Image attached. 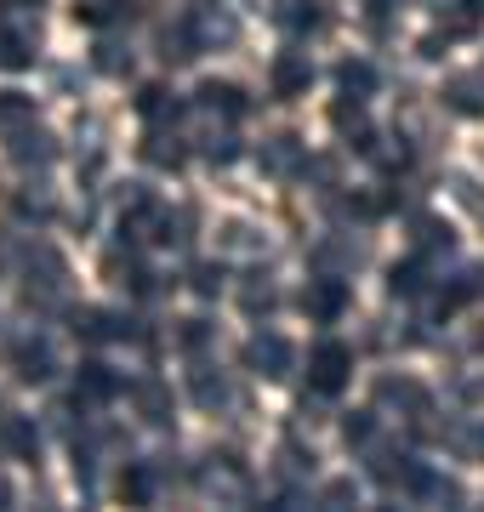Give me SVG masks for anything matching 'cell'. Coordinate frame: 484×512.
Here are the masks:
<instances>
[{"instance_id": "6da1fadb", "label": "cell", "mask_w": 484, "mask_h": 512, "mask_svg": "<svg viewBox=\"0 0 484 512\" xmlns=\"http://www.w3.org/2000/svg\"><path fill=\"white\" fill-rule=\"evenodd\" d=\"M348 370H354V353L342 348V342H319V348L308 353V382H314L319 393H342V387H348Z\"/></svg>"}, {"instance_id": "7a4b0ae2", "label": "cell", "mask_w": 484, "mask_h": 512, "mask_svg": "<svg viewBox=\"0 0 484 512\" xmlns=\"http://www.w3.org/2000/svg\"><path fill=\"white\" fill-rule=\"evenodd\" d=\"M291 359H297L291 342L274 336V330H268V336H251V348H245V365L257 370V376H268V382H285V376H291Z\"/></svg>"}, {"instance_id": "3957f363", "label": "cell", "mask_w": 484, "mask_h": 512, "mask_svg": "<svg viewBox=\"0 0 484 512\" xmlns=\"http://www.w3.org/2000/svg\"><path fill=\"white\" fill-rule=\"evenodd\" d=\"M342 308H348V285L342 279H308V291H302V313L308 319H319V325H331V319H342Z\"/></svg>"}, {"instance_id": "277c9868", "label": "cell", "mask_w": 484, "mask_h": 512, "mask_svg": "<svg viewBox=\"0 0 484 512\" xmlns=\"http://www.w3.org/2000/svg\"><path fill=\"white\" fill-rule=\"evenodd\" d=\"M331 126L342 131L359 154H376V131L365 126V97H342V103H331Z\"/></svg>"}, {"instance_id": "5b68a950", "label": "cell", "mask_w": 484, "mask_h": 512, "mask_svg": "<svg viewBox=\"0 0 484 512\" xmlns=\"http://www.w3.org/2000/svg\"><path fill=\"white\" fill-rule=\"evenodd\" d=\"M268 80H274V97H302L314 86V63H308V52H280Z\"/></svg>"}, {"instance_id": "8992f818", "label": "cell", "mask_w": 484, "mask_h": 512, "mask_svg": "<svg viewBox=\"0 0 484 512\" xmlns=\"http://www.w3.org/2000/svg\"><path fill=\"white\" fill-rule=\"evenodd\" d=\"M200 490L205 495H228V501H245V467H234V456H211L200 467Z\"/></svg>"}, {"instance_id": "52a82bcc", "label": "cell", "mask_w": 484, "mask_h": 512, "mask_svg": "<svg viewBox=\"0 0 484 512\" xmlns=\"http://www.w3.org/2000/svg\"><path fill=\"white\" fill-rule=\"evenodd\" d=\"M376 399L393 404V410H405V416H428V410H433L428 387L410 382V376H382V382H376Z\"/></svg>"}, {"instance_id": "ba28073f", "label": "cell", "mask_w": 484, "mask_h": 512, "mask_svg": "<svg viewBox=\"0 0 484 512\" xmlns=\"http://www.w3.org/2000/svg\"><path fill=\"white\" fill-rule=\"evenodd\" d=\"M200 109L205 114H223V120H240L245 114V92L234 80H205L200 86Z\"/></svg>"}, {"instance_id": "9c48e42d", "label": "cell", "mask_w": 484, "mask_h": 512, "mask_svg": "<svg viewBox=\"0 0 484 512\" xmlns=\"http://www.w3.org/2000/svg\"><path fill=\"white\" fill-rule=\"evenodd\" d=\"M75 336L80 342H109V336H126V319L109 308H75Z\"/></svg>"}, {"instance_id": "30bf717a", "label": "cell", "mask_w": 484, "mask_h": 512, "mask_svg": "<svg viewBox=\"0 0 484 512\" xmlns=\"http://www.w3.org/2000/svg\"><path fill=\"white\" fill-rule=\"evenodd\" d=\"M12 365H18V376L23 382H52V348L46 342H23L18 353H12Z\"/></svg>"}, {"instance_id": "8fae6325", "label": "cell", "mask_w": 484, "mask_h": 512, "mask_svg": "<svg viewBox=\"0 0 484 512\" xmlns=\"http://www.w3.org/2000/svg\"><path fill=\"white\" fill-rule=\"evenodd\" d=\"M297 165H302V143H297V137H274V143L262 148V171H268V177H291Z\"/></svg>"}, {"instance_id": "7c38bea8", "label": "cell", "mask_w": 484, "mask_h": 512, "mask_svg": "<svg viewBox=\"0 0 484 512\" xmlns=\"http://www.w3.org/2000/svg\"><path fill=\"white\" fill-rule=\"evenodd\" d=\"M137 114H143L149 126H166V120H177V114H183V103H177L166 86H143V97H137Z\"/></svg>"}, {"instance_id": "4fadbf2b", "label": "cell", "mask_w": 484, "mask_h": 512, "mask_svg": "<svg viewBox=\"0 0 484 512\" xmlns=\"http://www.w3.org/2000/svg\"><path fill=\"white\" fill-rule=\"evenodd\" d=\"M445 103L456 114H484V86L473 74H456V80H445Z\"/></svg>"}, {"instance_id": "5bb4252c", "label": "cell", "mask_w": 484, "mask_h": 512, "mask_svg": "<svg viewBox=\"0 0 484 512\" xmlns=\"http://www.w3.org/2000/svg\"><path fill=\"white\" fill-rule=\"evenodd\" d=\"M120 501H126V507H149L154 501V473L143 461H131L126 473H120Z\"/></svg>"}, {"instance_id": "9a60e30c", "label": "cell", "mask_w": 484, "mask_h": 512, "mask_svg": "<svg viewBox=\"0 0 484 512\" xmlns=\"http://www.w3.org/2000/svg\"><path fill=\"white\" fill-rule=\"evenodd\" d=\"M80 393L103 404V399H114V393H120V376H114L109 365H97V359H92V365H80Z\"/></svg>"}, {"instance_id": "2e32d148", "label": "cell", "mask_w": 484, "mask_h": 512, "mask_svg": "<svg viewBox=\"0 0 484 512\" xmlns=\"http://www.w3.org/2000/svg\"><path fill=\"white\" fill-rule=\"evenodd\" d=\"M52 154H57V143L46 137V131H18V137H12V160H18V165H29V160L46 165Z\"/></svg>"}, {"instance_id": "e0dca14e", "label": "cell", "mask_w": 484, "mask_h": 512, "mask_svg": "<svg viewBox=\"0 0 484 512\" xmlns=\"http://www.w3.org/2000/svg\"><path fill=\"white\" fill-rule=\"evenodd\" d=\"M6 450H12V456H23V461L40 450V433H35V421H29V416H12V421H6Z\"/></svg>"}, {"instance_id": "ac0fdd59", "label": "cell", "mask_w": 484, "mask_h": 512, "mask_svg": "<svg viewBox=\"0 0 484 512\" xmlns=\"http://www.w3.org/2000/svg\"><path fill=\"white\" fill-rule=\"evenodd\" d=\"M422 285H428V268H422V262H393L388 268V291L393 296H416Z\"/></svg>"}, {"instance_id": "d6986e66", "label": "cell", "mask_w": 484, "mask_h": 512, "mask_svg": "<svg viewBox=\"0 0 484 512\" xmlns=\"http://www.w3.org/2000/svg\"><path fill=\"white\" fill-rule=\"evenodd\" d=\"M137 410H143V421H171V393L160 382H143L137 387Z\"/></svg>"}, {"instance_id": "ffe728a7", "label": "cell", "mask_w": 484, "mask_h": 512, "mask_svg": "<svg viewBox=\"0 0 484 512\" xmlns=\"http://www.w3.org/2000/svg\"><path fill=\"white\" fill-rule=\"evenodd\" d=\"M336 80H342V92H348V97H371L376 92V69H371V63H342Z\"/></svg>"}, {"instance_id": "44dd1931", "label": "cell", "mask_w": 484, "mask_h": 512, "mask_svg": "<svg viewBox=\"0 0 484 512\" xmlns=\"http://www.w3.org/2000/svg\"><path fill=\"white\" fill-rule=\"evenodd\" d=\"M23 120H35V97H23V92H0V131L23 126Z\"/></svg>"}, {"instance_id": "7402d4cb", "label": "cell", "mask_w": 484, "mask_h": 512, "mask_svg": "<svg viewBox=\"0 0 484 512\" xmlns=\"http://www.w3.org/2000/svg\"><path fill=\"white\" fill-rule=\"evenodd\" d=\"M416 245H422V251H450V245H456V234H450L439 217H416Z\"/></svg>"}, {"instance_id": "603a6c76", "label": "cell", "mask_w": 484, "mask_h": 512, "mask_svg": "<svg viewBox=\"0 0 484 512\" xmlns=\"http://www.w3.org/2000/svg\"><path fill=\"white\" fill-rule=\"evenodd\" d=\"M143 160H149V165H171V171H177V165H183V148H177V137H160V131H154L149 143H143Z\"/></svg>"}, {"instance_id": "cb8c5ba5", "label": "cell", "mask_w": 484, "mask_h": 512, "mask_svg": "<svg viewBox=\"0 0 484 512\" xmlns=\"http://www.w3.org/2000/svg\"><path fill=\"white\" fill-rule=\"evenodd\" d=\"M240 308L245 313H268V308H274V285H268L262 274H251V279H245V291H240Z\"/></svg>"}, {"instance_id": "d4e9b609", "label": "cell", "mask_w": 484, "mask_h": 512, "mask_svg": "<svg viewBox=\"0 0 484 512\" xmlns=\"http://www.w3.org/2000/svg\"><path fill=\"white\" fill-rule=\"evenodd\" d=\"M439 29L445 35H473L479 29V6H450V12H439Z\"/></svg>"}, {"instance_id": "484cf974", "label": "cell", "mask_w": 484, "mask_h": 512, "mask_svg": "<svg viewBox=\"0 0 484 512\" xmlns=\"http://www.w3.org/2000/svg\"><path fill=\"white\" fill-rule=\"evenodd\" d=\"M120 6H126V0H80V6H75V18H80V23H92V29H97V23L120 18Z\"/></svg>"}, {"instance_id": "4316f807", "label": "cell", "mask_w": 484, "mask_h": 512, "mask_svg": "<svg viewBox=\"0 0 484 512\" xmlns=\"http://www.w3.org/2000/svg\"><path fill=\"white\" fill-rule=\"evenodd\" d=\"M194 46H200V40H194V23H183V29H177V35H166V63H188V57H194Z\"/></svg>"}, {"instance_id": "83f0119b", "label": "cell", "mask_w": 484, "mask_h": 512, "mask_svg": "<svg viewBox=\"0 0 484 512\" xmlns=\"http://www.w3.org/2000/svg\"><path fill=\"white\" fill-rule=\"evenodd\" d=\"M194 399L211 410V404H223L228 399V387H223V376H211V370H194Z\"/></svg>"}, {"instance_id": "f1b7e54d", "label": "cell", "mask_w": 484, "mask_h": 512, "mask_svg": "<svg viewBox=\"0 0 484 512\" xmlns=\"http://www.w3.org/2000/svg\"><path fill=\"white\" fill-rule=\"evenodd\" d=\"M29 35H0V63H6V69H29Z\"/></svg>"}, {"instance_id": "f546056e", "label": "cell", "mask_w": 484, "mask_h": 512, "mask_svg": "<svg viewBox=\"0 0 484 512\" xmlns=\"http://www.w3.org/2000/svg\"><path fill=\"white\" fill-rule=\"evenodd\" d=\"M188 285H194V296H217L223 291V268H217V262H200V268L188 274Z\"/></svg>"}, {"instance_id": "4dcf8cb0", "label": "cell", "mask_w": 484, "mask_h": 512, "mask_svg": "<svg viewBox=\"0 0 484 512\" xmlns=\"http://www.w3.org/2000/svg\"><path fill=\"white\" fill-rule=\"evenodd\" d=\"M371 433H376L371 410H348V416H342V439H348V444H365Z\"/></svg>"}, {"instance_id": "1f68e13d", "label": "cell", "mask_w": 484, "mask_h": 512, "mask_svg": "<svg viewBox=\"0 0 484 512\" xmlns=\"http://www.w3.org/2000/svg\"><path fill=\"white\" fill-rule=\"evenodd\" d=\"M97 69H103V74H126L131 69V52L120 57V46H97Z\"/></svg>"}, {"instance_id": "d6a6232c", "label": "cell", "mask_w": 484, "mask_h": 512, "mask_svg": "<svg viewBox=\"0 0 484 512\" xmlns=\"http://www.w3.org/2000/svg\"><path fill=\"white\" fill-rule=\"evenodd\" d=\"M234 154H240V148H234V137H211V143H205V160H211V165H228Z\"/></svg>"}, {"instance_id": "836d02e7", "label": "cell", "mask_w": 484, "mask_h": 512, "mask_svg": "<svg viewBox=\"0 0 484 512\" xmlns=\"http://www.w3.org/2000/svg\"><path fill=\"white\" fill-rule=\"evenodd\" d=\"M354 501V478H336V484H325V507H348Z\"/></svg>"}, {"instance_id": "e575fe53", "label": "cell", "mask_w": 484, "mask_h": 512, "mask_svg": "<svg viewBox=\"0 0 484 512\" xmlns=\"http://www.w3.org/2000/svg\"><path fill=\"white\" fill-rule=\"evenodd\" d=\"M285 23H291V29H319V12H314V6H308V12H302V0H297V6H291V12H285Z\"/></svg>"}, {"instance_id": "d590c367", "label": "cell", "mask_w": 484, "mask_h": 512, "mask_svg": "<svg viewBox=\"0 0 484 512\" xmlns=\"http://www.w3.org/2000/svg\"><path fill=\"white\" fill-rule=\"evenodd\" d=\"M205 342V319H188L183 325V348H200Z\"/></svg>"}, {"instance_id": "8d00e7d4", "label": "cell", "mask_w": 484, "mask_h": 512, "mask_svg": "<svg viewBox=\"0 0 484 512\" xmlns=\"http://www.w3.org/2000/svg\"><path fill=\"white\" fill-rule=\"evenodd\" d=\"M6 501H12V490H6V478H0V507H6Z\"/></svg>"}]
</instances>
